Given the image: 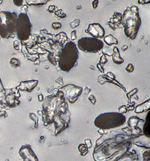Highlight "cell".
Instances as JSON below:
<instances>
[{"label":"cell","mask_w":150,"mask_h":161,"mask_svg":"<svg viewBox=\"0 0 150 161\" xmlns=\"http://www.w3.org/2000/svg\"><path fill=\"white\" fill-rule=\"evenodd\" d=\"M25 0H13L14 2V4L18 7H21L23 5H24Z\"/></svg>","instance_id":"cell-25"},{"label":"cell","mask_w":150,"mask_h":161,"mask_svg":"<svg viewBox=\"0 0 150 161\" xmlns=\"http://www.w3.org/2000/svg\"><path fill=\"white\" fill-rule=\"evenodd\" d=\"M127 111H128V109L126 108V106H121L120 108H119V113H121V114H123V113H126L127 112Z\"/></svg>","instance_id":"cell-28"},{"label":"cell","mask_w":150,"mask_h":161,"mask_svg":"<svg viewBox=\"0 0 150 161\" xmlns=\"http://www.w3.org/2000/svg\"><path fill=\"white\" fill-rule=\"evenodd\" d=\"M19 154L24 161H38V158L33 148L29 145H23L20 148Z\"/></svg>","instance_id":"cell-9"},{"label":"cell","mask_w":150,"mask_h":161,"mask_svg":"<svg viewBox=\"0 0 150 161\" xmlns=\"http://www.w3.org/2000/svg\"><path fill=\"white\" fill-rule=\"evenodd\" d=\"M139 4H146V3H149V1L147 0H138Z\"/></svg>","instance_id":"cell-33"},{"label":"cell","mask_w":150,"mask_h":161,"mask_svg":"<svg viewBox=\"0 0 150 161\" xmlns=\"http://www.w3.org/2000/svg\"><path fill=\"white\" fill-rule=\"evenodd\" d=\"M107 62H108V59H107L105 54H104V55H102V57H101V60H100V64L104 66V64H106Z\"/></svg>","instance_id":"cell-23"},{"label":"cell","mask_w":150,"mask_h":161,"mask_svg":"<svg viewBox=\"0 0 150 161\" xmlns=\"http://www.w3.org/2000/svg\"><path fill=\"white\" fill-rule=\"evenodd\" d=\"M2 2H3L2 0H0V4H2Z\"/></svg>","instance_id":"cell-36"},{"label":"cell","mask_w":150,"mask_h":161,"mask_svg":"<svg viewBox=\"0 0 150 161\" xmlns=\"http://www.w3.org/2000/svg\"><path fill=\"white\" fill-rule=\"evenodd\" d=\"M71 39L72 41L75 40V39H77V33H76V30H74V31L71 33Z\"/></svg>","instance_id":"cell-32"},{"label":"cell","mask_w":150,"mask_h":161,"mask_svg":"<svg viewBox=\"0 0 150 161\" xmlns=\"http://www.w3.org/2000/svg\"><path fill=\"white\" fill-rule=\"evenodd\" d=\"M14 49H16L17 51H19L20 50V42H18V41H14Z\"/></svg>","instance_id":"cell-31"},{"label":"cell","mask_w":150,"mask_h":161,"mask_svg":"<svg viewBox=\"0 0 150 161\" xmlns=\"http://www.w3.org/2000/svg\"><path fill=\"white\" fill-rule=\"evenodd\" d=\"M112 58L113 61L114 63L117 64V65H120L124 62V60L120 57V53H119V49L117 47H114L112 51Z\"/></svg>","instance_id":"cell-13"},{"label":"cell","mask_w":150,"mask_h":161,"mask_svg":"<svg viewBox=\"0 0 150 161\" xmlns=\"http://www.w3.org/2000/svg\"><path fill=\"white\" fill-rule=\"evenodd\" d=\"M10 64L12 67L17 68L19 67L21 65V62L19 59L17 58H11L10 60Z\"/></svg>","instance_id":"cell-18"},{"label":"cell","mask_w":150,"mask_h":161,"mask_svg":"<svg viewBox=\"0 0 150 161\" xmlns=\"http://www.w3.org/2000/svg\"><path fill=\"white\" fill-rule=\"evenodd\" d=\"M126 70L128 71V72L131 73L135 70V67H134V65L132 63H128V66H127L126 68Z\"/></svg>","instance_id":"cell-21"},{"label":"cell","mask_w":150,"mask_h":161,"mask_svg":"<svg viewBox=\"0 0 150 161\" xmlns=\"http://www.w3.org/2000/svg\"><path fill=\"white\" fill-rule=\"evenodd\" d=\"M85 145L87 146V148H91L92 146V142H91V140L89 139H87L85 140Z\"/></svg>","instance_id":"cell-27"},{"label":"cell","mask_w":150,"mask_h":161,"mask_svg":"<svg viewBox=\"0 0 150 161\" xmlns=\"http://www.w3.org/2000/svg\"><path fill=\"white\" fill-rule=\"evenodd\" d=\"M89 100L91 102V103H92V104L95 105L96 103V99H95V96H93V95H90V96H89Z\"/></svg>","instance_id":"cell-26"},{"label":"cell","mask_w":150,"mask_h":161,"mask_svg":"<svg viewBox=\"0 0 150 161\" xmlns=\"http://www.w3.org/2000/svg\"><path fill=\"white\" fill-rule=\"evenodd\" d=\"M121 24L124 28L125 34L128 39H136L141 26V19L139 15L138 8L135 5L128 7L122 14Z\"/></svg>","instance_id":"cell-2"},{"label":"cell","mask_w":150,"mask_h":161,"mask_svg":"<svg viewBox=\"0 0 150 161\" xmlns=\"http://www.w3.org/2000/svg\"><path fill=\"white\" fill-rule=\"evenodd\" d=\"M5 101H6L7 104L8 105H9L10 107H15L17 106V103H16V102L17 103H19V101H17V99H16V97L15 96H14V94H9L8 95V96H6V99H5Z\"/></svg>","instance_id":"cell-14"},{"label":"cell","mask_w":150,"mask_h":161,"mask_svg":"<svg viewBox=\"0 0 150 161\" xmlns=\"http://www.w3.org/2000/svg\"><path fill=\"white\" fill-rule=\"evenodd\" d=\"M17 14L15 12H0V37L13 38L16 34V23Z\"/></svg>","instance_id":"cell-5"},{"label":"cell","mask_w":150,"mask_h":161,"mask_svg":"<svg viewBox=\"0 0 150 161\" xmlns=\"http://www.w3.org/2000/svg\"><path fill=\"white\" fill-rule=\"evenodd\" d=\"M83 89L73 85H68L63 87L61 89V92L63 94L64 98H66L69 103H74L79 96L82 94Z\"/></svg>","instance_id":"cell-8"},{"label":"cell","mask_w":150,"mask_h":161,"mask_svg":"<svg viewBox=\"0 0 150 161\" xmlns=\"http://www.w3.org/2000/svg\"><path fill=\"white\" fill-rule=\"evenodd\" d=\"M149 108H150V100L148 99L144 102V103H141V104L137 105L135 109V113L137 114L143 113V112H147V111H149Z\"/></svg>","instance_id":"cell-12"},{"label":"cell","mask_w":150,"mask_h":161,"mask_svg":"<svg viewBox=\"0 0 150 161\" xmlns=\"http://www.w3.org/2000/svg\"><path fill=\"white\" fill-rule=\"evenodd\" d=\"M79 25H80V20L79 19L74 20V21L71 22V24H70L71 27L72 28V29H74V28L77 27V26H79Z\"/></svg>","instance_id":"cell-20"},{"label":"cell","mask_w":150,"mask_h":161,"mask_svg":"<svg viewBox=\"0 0 150 161\" xmlns=\"http://www.w3.org/2000/svg\"><path fill=\"white\" fill-rule=\"evenodd\" d=\"M52 27L54 30H59L62 27V24L61 23H59V22H55L52 24Z\"/></svg>","instance_id":"cell-22"},{"label":"cell","mask_w":150,"mask_h":161,"mask_svg":"<svg viewBox=\"0 0 150 161\" xmlns=\"http://www.w3.org/2000/svg\"><path fill=\"white\" fill-rule=\"evenodd\" d=\"M104 41L109 46L113 45V44H117L118 40L113 35H108V36L104 37Z\"/></svg>","instance_id":"cell-16"},{"label":"cell","mask_w":150,"mask_h":161,"mask_svg":"<svg viewBox=\"0 0 150 161\" xmlns=\"http://www.w3.org/2000/svg\"><path fill=\"white\" fill-rule=\"evenodd\" d=\"M38 101H40V102H42V101H43V100H44V96H43V95L42 94H40V95H38Z\"/></svg>","instance_id":"cell-35"},{"label":"cell","mask_w":150,"mask_h":161,"mask_svg":"<svg viewBox=\"0 0 150 161\" xmlns=\"http://www.w3.org/2000/svg\"><path fill=\"white\" fill-rule=\"evenodd\" d=\"M79 58V51L74 42H67L59 57L58 65L62 71L68 72L77 65Z\"/></svg>","instance_id":"cell-3"},{"label":"cell","mask_w":150,"mask_h":161,"mask_svg":"<svg viewBox=\"0 0 150 161\" xmlns=\"http://www.w3.org/2000/svg\"><path fill=\"white\" fill-rule=\"evenodd\" d=\"M86 33L92 35V38L102 39L104 37L105 30L101 24L97 23H93L89 25L88 29L86 30Z\"/></svg>","instance_id":"cell-10"},{"label":"cell","mask_w":150,"mask_h":161,"mask_svg":"<svg viewBox=\"0 0 150 161\" xmlns=\"http://www.w3.org/2000/svg\"><path fill=\"white\" fill-rule=\"evenodd\" d=\"M132 138L130 136L118 135L97 141L93 153L95 161H117L127 153L131 147Z\"/></svg>","instance_id":"cell-1"},{"label":"cell","mask_w":150,"mask_h":161,"mask_svg":"<svg viewBox=\"0 0 150 161\" xmlns=\"http://www.w3.org/2000/svg\"><path fill=\"white\" fill-rule=\"evenodd\" d=\"M98 68H99V69H100V71H101V72H104V68L102 67V65H101V64L99 63L98 64Z\"/></svg>","instance_id":"cell-34"},{"label":"cell","mask_w":150,"mask_h":161,"mask_svg":"<svg viewBox=\"0 0 150 161\" xmlns=\"http://www.w3.org/2000/svg\"><path fill=\"white\" fill-rule=\"evenodd\" d=\"M78 150H79L80 154H81L82 156H85L89 151V148H87V146L85 144L79 145V146H78Z\"/></svg>","instance_id":"cell-17"},{"label":"cell","mask_w":150,"mask_h":161,"mask_svg":"<svg viewBox=\"0 0 150 161\" xmlns=\"http://www.w3.org/2000/svg\"><path fill=\"white\" fill-rule=\"evenodd\" d=\"M77 47L85 53H98L104 48V42L99 39L83 37L78 40Z\"/></svg>","instance_id":"cell-7"},{"label":"cell","mask_w":150,"mask_h":161,"mask_svg":"<svg viewBox=\"0 0 150 161\" xmlns=\"http://www.w3.org/2000/svg\"><path fill=\"white\" fill-rule=\"evenodd\" d=\"M99 5V0H94V1L92 2V7H93V8H95V9L98 8Z\"/></svg>","instance_id":"cell-30"},{"label":"cell","mask_w":150,"mask_h":161,"mask_svg":"<svg viewBox=\"0 0 150 161\" xmlns=\"http://www.w3.org/2000/svg\"><path fill=\"white\" fill-rule=\"evenodd\" d=\"M33 25L29 16L25 13H20L17 15L16 23V34L20 41H26L31 35Z\"/></svg>","instance_id":"cell-6"},{"label":"cell","mask_w":150,"mask_h":161,"mask_svg":"<svg viewBox=\"0 0 150 161\" xmlns=\"http://www.w3.org/2000/svg\"><path fill=\"white\" fill-rule=\"evenodd\" d=\"M56 9V7L55 6V5H51V6H49V8H48L47 11L49 12H51V13H53V12H55Z\"/></svg>","instance_id":"cell-29"},{"label":"cell","mask_w":150,"mask_h":161,"mask_svg":"<svg viewBox=\"0 0 150 161\" xmlns=\"http://www.w3.org/2000/svg\"><path fill=\"white\" fill-rule=\"evenodd\" d=\"M143 161H149V149L143 153Z\"/></svg>","instance_id":"cell-19"},{"label":"cell","mask_w":150,"mask_h":161,"mask_svg":"<svg viewBox=\"0 0 150 161\" xmlns=\"http://www.w3.org/2000/svg\"><path fill=\"white\" fill-rule=\"evenodd\" d=\"M126 117L119 112H106L99 114L94 121L95 126L100 130H110L121 126L126 123Z\"/></svg>","instance_id":"cell-4"},{"label":"cell","mask_w":150,"mask_h":161,"mask_svg":"<svg viewBox=\"0 0 150 161\" xmlns=\"http://www.w3.org/2000/svg\"><path fill=\"white\" fill-rule=\"evenodd\" d=\"M38 84V81L37 80H28V81H23L20 84V85L17 87L19 90L22 91H27V92H32L35 87Z\"/></svg>","instance_id":"cell-11"},{"label":"cell","mask_w":150,"mask_h":161,"mask_svg":"<svg viewBox=\"0 0 150 161\" xmlns=\"http://www.w3.org/2000/svg\"><path fill=\"white\" fill-rule=\"evenodd\" d=\"M55 14H56V15L57 16V17H60V18H63V17H66V14L64 13V12H62V10L58 11V12H56Z\"/></svg>","instance_id":"cell-24"},{"label":"cell","mask_w":150,"mask_h":161,"mask_svg":"<svg viewBox=\"0 0 150 161\" xmlns=\"http://www.w3.org/2000/svg\"><path fill=\"white\" fill-rule=\"evenodd\" d=\"M149 112H148L147 115L146 117V122L143 125V133L147 138H149Z\"/></svg>","instance_id":"cell-15"}]
</instances>
